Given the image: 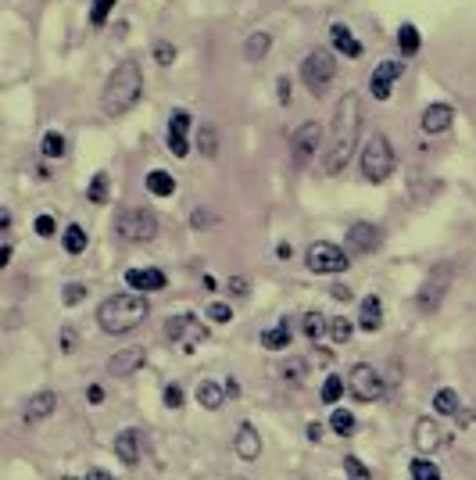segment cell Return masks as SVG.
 Here are the masks:
<instances>
[{
	"label": "cell",
	"mask_w": 476,
	"mask_h": 480,
	"mask_svg": "<svg viewBox=\"0 0 476 480\" xmlns=\"http://www.w3.org/2000/svg\"><path fill=\"white\" fill-rule=\"evenodd\" d=\"M301 330H304V337H308V341H319V337L330 330V323H326V315H323V312H304Z\"/></svg>",
	"instance_id": "27"
},
{
	"label": "cell",
	"mask_w": 476,
	"mask_h": 480,
	"mask_svg": "<svg viewBox=\"0 0 476 480\" xmlns=\"http://www.w3.org/2000/svg\"><path fill=\"white\" fill-rule=\"evenodd\" d=\"M140 452H143V438H140V431L126 426V431L115 438V455H119L126 466H136V462H140Z\"/></svg>",
	"instance_id": "19"
},
{
	"label": "cell",
	"mask_w": 476,
	"mask_h": 480,
	"mask_svg": "<svg viewBox=\"0 0 476 480\" xmlns=\"http://www.w3.org/2000/svg\"><path fill=\"white\" fill-rule=\"evenodd\" d=\"M140 365H143V348H126V351H119L108 362V373H112V377H133Z\"/></svg>",
	"instance_id": "20"
},
{
	"label": "cell",
	"mask_w": 476,
	"mask_h": 480,
	"mask_svg": "<svg viewBox=\"0 0 476 480\" xmlns=\"http://www.w3.org/2000/svg\"><path fill=\"white\" fill-rule=\"evenodd\" d=\"M301 377H304V362H301V358H290V362L283 365V380H287V384H301Z\"/></svg>",
	"instance_id": "42"
},
{
	"label": "cell",
	"mask_w": 476,
	"mask_h": 480,
	"mask_svg": "<svg viewBox=\"0 0 476 480\" xmlns=\"http://www.w3.org/2000/svg\"><path fill=\"white\" fill-rule=\"evenodd\" d=\"M337 344H347L351 341V334H355V323H347L344 315H337V319H330V330H326Z\"/></svg>",
	"instance_id": "34"
},
{
	"label": "cell",
	"mask_w": 476,
	"mask_h": 480,
	"mask_svg": "<svg viewBox=\"0 0 476 480\" xmlns=\"http://www.w3.org/2000/svg\"><path fill=\"white\" fill-rule=\"evenodd\" d=\"M54 409H58V394H54V391H40V394H32V398L25 402V423H40V419H47Z\"/></svg>",
	"instance_id": "21"
},
{
	"label": "cell",
	"mask_w": 476,
	"mask_h": 480,
	"mask_svg": "<svg viewBox=\"0 0 476 480\" xmlns=\"http://www.w3.org/2000/svg\"><path fill=\"white\" fill-rule=\"evenodd\" d=\"M112 11H115V0H93V4H90V22L100 29L104 22L112 18Z\"/></svg>",
	"instance_id": "38"
},
{
	"label": "cell",
	"mask_w": 476,
	"mask_h": 480,
	"mask_svg": "<svg viewBox=\"0 0 476 480\" xmlns=\"http://www.w3.org/2000/svg\"><path fill=\"white\" fill-rule=\"evenodd\" d=\"M408 473H412V480H441V469L430 459H412Z\"/></svg>",
	"instance_id": "33"
},
{
	"label": "cell",
	"mask_w": 476,
	"mask_h": 480,
	"mask_svg": "<svg viewBox=\"0 0 476 480\" xmlns=\"http://www.w3.org/2000/svg\"><path fill=\"white\" fill-rule=\"evenodd\" d=\"M83 298H86V283H69V287H65V305H69V308L79 305Z\"/></svg>",
	"instance_id": "44"
},
{
	"label": "cell",
	"mask_w": 476,
	"mask_h": 480,
	"mask_svg": "<svg viewBox=\"0 0 476 480\" xmlns=\"http://www.w3.org/2000/svg\"><path fill=\"white\" fill-rule=\"evenodd\" d=\"M380 327H383V301L376 294H369V298H362V308H358V330L376 334Z\"/></svg>",
	"instance_id": "18"
},
{
	"label": "cell",
	"mask_w": 476,
	"mask_h": 480,
	"mask_svg": "<svg viewBox=\"0 0 476 480\" xmlns=\"http://www.w3.org/2000/svg\"><path fill=\"white\" fill-rule=\"evenodd\" d=\"M247 287H251V283H247L244 276H233V280H230V294H237V298H244V294H247Z\"/></svg>",
	"instance_id": "47"
},
{
	"label": "cell",
	"mask_w": 476,
	"mask_h": 480,
	"mask_svg": "<svg viewBox=\"0 0 476 480\" xmlns=\"http://www.w3.org/2000/svg\"><path fill=\"white\" fill-rule=\"evenodd\" d=\"M208 319H211V323H230L233 308H230L226 301H211V305H208Z\"/></svg>",
	"instance_id": "41"
},
{
	"label": "cell",
	"mask_w": 476,
	"mask_h": 480,
	"mask_svg": "<svg viewBox=\"0 0 476 480\" xmlns=\"http://www.w3.org/2000/svg\"><path fill=\"white\" fill-rule=\"evenodd\" d=\"M261 348H269V351H287V348H290V330H287V323H280V327H273V330L261 334Z\"/></svg>",
	"instance_id": "28"
},
{
	"label": "cell",
	"mask_w": 476,
	"mask_h": 480,
	"mask_svg": "<svg viewBox=\"0 0 476 480\" xmlns=\"http://www.w3.org/2000/svg\"><path fill=\"white\" fill-rule=\"evenodd\" d=\"M86 398L97 405V402H104V391H100V387H90V391H86Z\"/></svg>",
	"instance_id": "50"
},
{
	"label": "cell",
	"mask_w": 476,
	"mask_h": 480,
	"mask_svg": "<svg viewBox=\"0 0 476 480\" xmlns=\"http://www.w3.org/2000/svg\"><path fill=\"white\" fill-rule=\"evenodd\" d=\"M40 151H43V158H50V162H58V158L65 154V136H61L58 129L43 133V144H40Z\"/></svg>",
	"instance_id": "31"
},
{
	"label": "cell",
	"mask_w": 476,
	"mask_h": 480,
	"mask_svg": "<svg viewBox=\"0 0 476 480\" xmlns=\"http://www.w3.org/2000/svg\"><path fill=\"white\" fill-rule=\"evenodd\" d=\"M412 445L419 448V452H427V455H434L437 448H444V431H441V423L437 419H419L415 426H412Z\"/></svg>",
	"instance_id": "12"
},
{
	"label": "cell",
	"mask_w": 476,
	"mask_h": 480,
	"mask_svg": "<svg viewBox=\"0 0 476 480\" xmlns=\"http://www.w3.org/2000/svg\"><path fill=\"white\" fill-rule=\"evenodd\" d=\"M344 387H347V384H344L340 377H326V380H323V391H319V398H323L326 405H337V402H340V394H344Z\"/></svg>",
	"instance_id": "35"
},
{
	"label": "cell",
	"mask_w": 476,
	"mask_h": 480,
	"mask_svg": "<svg viewBox=\"0 0 476 480\" xmlns=\"http://www.w3.org/2000/svg\"><path fill=\"white\" fill-rule=\"evenodd\" d=\"M319 144H323V126L319 122H301L297 129H294V136H290V151H294V162L297 165H304L308 158L319 151Z\"/></svg>",
	"instance_id": "10"
},
{
	"label": "cell",
	"mask_w": 476,
	"mask_h": 480,
	"mask_svg": "<svg viewBox=\"0 0 476 480\" xmlns=\"http://www.w3.org/2000/svg\"><path fill=\"white\" fill-rule=\"evenodd\" d=\"M162 398H165V405H169V409H183V402H186V394H183V387H179V384H169Z\"/></svg>",
	"instance_id": "43"
},
{
	"label": "cell",
	"mask_w": 476,
	"mask_h": 480,
	"mask_svg": "<svg viewBox=\"0 0 476 480\" xmlns=\"http://www.w3.org/2000/svg\"><path fill=\"white\" fill-rule=\"evenodd\" d=\"M380 247V230L373 223H355L347 230V251L351 254H369V251H376Z\"/></svg>",
	"instance_id": "13"
},
{
	"label": "cell",
	"mask_w": 476,
	"mask_h": 480,
	"mask_svg": "<svg viewBox=\"0 0 476 480\" xmlns=\"http://www.w3.org/2000/svg\"><path fill=\"white\" fill-rule=\"evenodd\" d=\"M304 265H308L311 273H319V276H337V273L347 269V251L337 247V244L319 240V244H311L304 251Z\"/></svg>",
	"instance_id": "7"
},
{
	"label": "cell",
	"mask_w": 476,
	"mask_h": 480,
	"mask_svg": "<svg viewBox=\"0 0 476 480\" xmlns=\"http://www.w3.org/2000/svg\"><path fill=\"white\" fill-rule=\"evenodd\" d=\"M344 469H347V480H373V476H369V469H365V462H362L358 455H347V459H344Z\"/></svg>",
	"instance_id": "40"
},
{
	"label": "cell",
	"mask_w": 476,
	"mask_h": 480,
	"mask_svg": "<svg viewBox=\"0 0 476 480\" xmlns=\"http://www.w3.org/2000/svg\"><path fill=\"white\" fill-rule=\"evenodd\" d=\"M126 283L140 294H150V291H165V273L162 269H126Z\"/></svg>",
	"instance_id": "16"
},
{
	"label": "cell",
	"mask_w": 476,
	"mask_h": 480,
	"mask_svg": "<svg viewBox=\"0 0 476 480\" xmlns=\"http://www.w3.org/2000/svg\"><path fill=\"white\" fill-rule=\"evenodd\" d=\"M226 398H230V391H226V384H219V380H201V384H197V405L208 409V412H215Z\"/></svg>",
	"instance_id": "22"
},
{
	"label": "cell",
	"mask_w": 476,
	"mask_h": 480,
	"mask_svg": "<svg viewBox=\"0 0 476 480\" xmlns=\"http://www.w3.org/2000/svg\"><path fill=\"white\" fill-rule=\"evenodd\" d=\"M140 97H143V69H140L133 58H126V62L108 76V83H104L100 108H104V115L119 119V115H126V112L136 108Z\"/></svg>",
	"instance_id": "2"
},
{
	"label": "cell",
	"mask_w": 476,
	"mask_h": 480,
	"mask_svg": "<svg viewBox=\"0 0 476 480\" xmlns=\"http://www.w3.org/2000/svg\"><path fill=\"white\" fill-rule=\"evenodd\" d=\"M179 58V50L169 43V40H162V43H154V62L162 65V69H172V62Z\"/></svg>",
	"instance_id": "39"
},
{
	"label": "cell",
	"mask_w": 476,
	"mask_h": 480,
	"mask_svg": "<svg viewBox=\"0 0 476 480\" xmlns=\"http://www.w3.org/2000/svg\"><path fill=\"white\" fill-rule=\"evenodd\" d=\"M330 431H333L337 438H351V434H355V416H351L347 409L330 412Z\"/></svg>",
	"instance_id": "30"
},
{
	"label": "cell",
	"mask_w": 476,
	"mask_h": 480,
	"mask_svg": "<svg viewBox=\"0 0 476 480\" xmlns=\"http://www.w3.org/2000/svg\"><path fill=\"white\" fill-rule=\"evenodd\" d=\"M330 40H333V47L340 50L344 58H362V43L355 40V33H351L344 22H333V25H330Z\"/></svg>",
	"instance_id": "23"
},
{
	"label": "cell",
	"mask_w": 476,
	"mask_h": 480,
	"mask_svg": "<svg viewBox=\"0 0 476 480\" xmlns=\"http://www.w3.org/2000/svg\"><path fill=\"white\" fill-rule=\"evenodd\" d=\"M86 197H90L93 204H104V201H108V172H97V176L90 180V190H86Z\"/></svg>",
	"instance_id": "37"
},
{
	"label": "cell",
	"mask_w": 476,
	"mask_h": 480,
	"mask_svg": "<svg viewBox=\"0 0 476 480\" xmlns=\"http://www.w3.org/2000/svg\"><path fill=\"white\" fill-rule=\"evenodd\" d=\"M333 298H337V301H347L351 291H347V287H333Z\"/></svg>",
	"instance_id": "51"
},
{
	"label": "cell",
	"mask_w": 476,
	"mask_h": 480,
	"mask_svg": "<svg viewBox=\"0 0 476 480\" xmlns=\"http://www.w3.org/2000/svg\"><path fill=\"white\" fill-rule=\"evenodd\" d=\"M394 165H398V158H394L391 140L383 133H373L362 147V180L365 183H387Z\"/></svg>",
	"instance_id": "4"
},
{
	"label": "cell",
	"mask_w": 476,
	"mask_h": 480,
	"mask_svg": "<svg viewBox=\"0 0 476 480\" xmlns=\"http://www.w3.org/2000/svg\"><path fill=\"white\" fill-rule=\"evenodd\" d=\"M32 230H36L40 237H50V233L58 230V226H54V216H40V219L32 223Z\"/></svg>",
	"instance_id": "45"
},
{
	"label": "cell",
	"mask_w": 476,
	"mask_h": 480,
	"mask_svg": "<svg viewBox=\"0 0 476 480\" xmlns=\"http://www.w3.org/2000/svg\"><path fill=\"white\" fill-rule=\"evenodd\" d=\"M308 441H315V445L323 441V423H308Z\"/></svg>",
	"instance_id": "48"
},
{
	"label": "cell",
	"mask_w": 476,
	"mask_h": 480,
	"mask_svg": "<svg viewBox=\"0 0 476 480\" xmlns=\"http://www.w3.org/2000/svg\"><path fill=\"white\" fill-rule=\"evenodd\" d=\"M61 247H65L69 254H83V251H86V230H83L79 223H72V226L65 230V237H61Z\"/></svg>",
	"instance_id": "29"
},
{
	"label": "cell",
	"mask_w": 476,
	"mask_h": 480,
	"mask_svg": "<svg viewBox=\"0 0 476 480\" xmlns=\"http://www.w3.org/2000/svg\"><path fill=\"white\" fill-rule=\"evenodd\" d=\"M150 305L143 294H115L97 308V323L104 334H129L147 319Z\"/></svg>",
	"instance_id": "3"
},
{
	"label": "cell",
	"mask_w": 476,
	"mask_h": 480,
	"mask_svg": "<svg viewBox=\"0 0 476 480\" xmlns=\"http://www.w3.org/2000/svg\"><path fill=\"white\" fill-rule=\"evenodd\" d=\"M86 480H112V473L100 469V466H93V469H86Z\"/></svg>",
	"instance_id": "49"
},
{
	"label": "cell",
	"mask_w": 476,
	"mask_h": 480,
	"mask_svg": "<svg viewBox=\"0 0 476 480\" xmlns=\"http://www.w3.org/2000/svg\"><path fill=\"white\" fill-rule=\"evenodd\" d=\"M186 133H190V115L186 112H172L169 119V151L176 158H190V144H186Z\"/></svg>",
	"instance_id": "14"
},
{
	"label": "cell",
	"mask_w": 476,
	"mask_h": 480,
	"mask_svg": "<svg viewBox=\"0 0 476 480\" xmlns=\"http://www.w3.org/2000/svg\"><path fill=\"white\" fill-rule=\"evenodd\" d=\"M434 412H437V416H455V412H458V394H455L451 387H441V391L434 394Z\"/></svg>",
	"instance_id": "32"
},
{
	"label": "cell",
	"mask_w": 476,
	"mask_h": 480,
	"mask_svg": "<svg viewBox=\"0 0 476 480\" xmlns=\"http://www.w3.org/2000/svg\"><path fill=\"white\" fill-rule=\"evenodd\" d=\"M233 452L244 459V462H254L258 455H261V438H258V431L251 423H240V431H237V438H233Z\"/></svg>",
	"instance_id": "17"
},
{
	"label": "cell",
	"mask_w": 476,
	"mask_h": 480,
	"mask_svg": "<svg viewBox=\"0 0 476 480\" xmlns=\"http://www.w3.org/2000/svg\"><path fill=\"white\" fill-rule=\"evenodd\" d=\"M333 76H337V62H333L330 50H323V47L308 50L304 62H301V83L308 86V93L311 97H323L330 90Z\"/></svg>",
	"instance_id": "5"
},
{
	"label": "cell",
	"mask_w": 476,
	"mask_h": 480,
	"mask_svg": "<svg viewBox=\"0 0 476 480\" xmlns=\"http://www.w3.org/2000/svg\"><path fill=\"white\" fill-rule=\"evenodd\" d=\"M115 233L126 244H147V240L157 237V219L147 208H126V211L115 216Z\"/></svg>",
	"instance_id": "6"
},
{
	"label": "cell",
	"mask_w": 476,
	"mask_h": 480,
	"mask_svg": "<svg viewBox=\"0 0 476 480\" xmlns=\"http://www.w3.org/2000/svg\"><path fill=\"white\" fill-rule=\"evenodd\" d=\"M147 190L154 197H172L176 194V180L165 169H154V172H147Z\"/></svg>",
	"instance_id": "25"
},
{
	"label": "cell",
	"mask_w": 476,
	"mask_h": 480,
	"mask_svg": "<svg viewBox=\"0 0 476 480\" xmlns=\"http://www.w3.org/2000/svg\"><path fill=\"white\" fill-rule=\"evenodd\" d=\"M398 47H401V54H419V47H422V36L412 22H401L398 25Z\"/></svg>",
	"instance_id": "26"
},
{
	"label": "cell",
	"mask_w": 476,
	"mask_h": 480,
	"mask_svg": "<svg viewBox=\"0 0 476 480\" xmlns=\"http://www.w3.org/2000/svg\"><path fill=\"white\" fill-rule=\"evenodd\" d=\"M347 391H351L355 402H376V398H383V377H380L373 365L358 362L347 373Z\"/></svg>",
	"instance_id": "9"
},
{
	"label": "cell",
	"mask_w": 476,
	"mask_h": 480,
	"mask_svg": "<svg viewBox=\"0 0 476 480\" xmlns=\"http://www.w3.org/2000/svg\"><path fill=\"white\" fill-rule=\"evenodd\" d=\"M451 122H455V108H451V104H430V108L422 112V119H419L422 133H430V136L444 133Z\"/></svg>",
	"instance_id": "15"
},
{
	"label": "cell",
	"mask_w": 476,
	"mask_h": 480,
	"mask_svg": "<svg viewBox=\"0 0 476 480\" xmlns=\"http://www.w3.org/2000/svg\"><path fill=\"white\" fill-rule=\"evenodd\" d=\"M276 254H280V258H290V254H294V247H290V244H280V247H276Z\"/></svg>",
	"instance_id": "52"
},
{
	"label": "cell",
	"mask_w": 476,
	"mask_h": 480,
	"mask_svg": "<svg viewBox=\"0 0 476 480\" xmlns=\"http://www.w3.org/2000/svg\"><path fill=\"white\" fill-rule=\"evenodd\" d=\"M401 72H405L401 62H394V58L380 62V65L373 69V76H369V93H373L376 100H391V86L401 79Z\"/></svg>",
	"instance_id": "11"
},
{
	"label": "cell",
	"mask_w": 476,
	"mask_h": 480,
	"mask_svg": "<svg viewBox=\"0 0 476 480\" xmlns=\"http://www.w3.org/2000/svg\"><path fill=\"white\" fill-rule=\"evenodd\" d=\"M362 133V97L347 90L337 108H333V126H330V147H326V176H340L355 154Z\"/></svg>",
	"instance_id": "1"
},
{
	"label": "cell",
	"mask_w": 476,
	"mask_h": 480,
	"mask_svg": "<svg viewBox=\"0 0 476 480\" xmlns=\"http://www.w3.org/2000/svg\"><path fill=\"white\" fill-rule=\"evenodd\" d=\"M165 337L176 344V348H183L186 355L208 337V330L201 327V319L197 315H190V312H183V315H172L169 323H165Z\"/></svg>",
	"instance_id": "8"
},
{
	"label": "cell",
	"mask_w": 476,
	"mask_h": 480,
	"mask_svg": "<svg viewBox=\"0 0 476 480\" xmlns=\"http://www.w3.org/2000/svg\"><path fill=\"white\" fill-rule=\"evenodd\" d=\"M276 93H280V104L287 108V104H290V79H287V76L276 79Z\"/></svg>",
	"instance_id": "46"
},
{
	"label": "cell",
	"mask_w": 476,
	"mask_h": 480,
	"mask_svg": "<svg viewBox=\"0 0 476 480\" xmlns=\"http://www.w3.org/2000/svg\"><path fill=\"white\" fill-rule=\"evenodd\" d=\"M269 50H273V36L269 33H251L247 40H244V58L247 62H261V58H266L269 54Z\"/></svg>",
	"instance_id": "24"
},
{
	"label": "cell",
	"mask_w": 476,
	"mask_h": 480,
	"mask_svg": "<svg viewBox=\"0 0 476 480\" xmlns=\"http://www.w3.org/2000/svg\"><path fill=\"white\" fill-rule=\"evenodd\" d=\"M197 144H201V154H204V158H215V151H219V133H215V126H201Z\"/></svg>",
	"instance_id": "36"
}]
</instances>
